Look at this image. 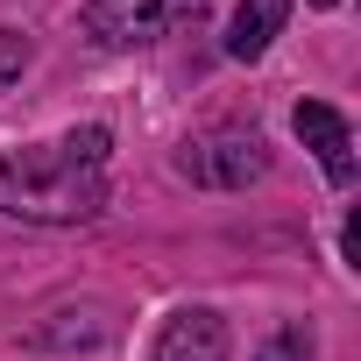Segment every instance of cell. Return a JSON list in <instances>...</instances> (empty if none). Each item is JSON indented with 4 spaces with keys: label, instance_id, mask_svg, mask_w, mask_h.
Masks as SVG:
<instances>
[{
    "label": "cell",
    "instance_id": "6da1fadb",
    "mask_svg": "<svg viewBox=\"0 0 361 361\" xmlns=\"http://www.w3.org/2000/svg\"><path fill=\"white\" fill-rule=\"evenodd\" d=\"M106 128H71L0 163V213L29 227H78L106 206Z\"/></svg>",
    "mask_w": 361,
    "mask_h": 361
},
{
    "label": "cell",
    "instance_id": "7a4b0ae2",
    "mask_svg": "<svg viewBox=\"0 0 361 361\" xmlns=\"http://www.w3.org/2000/svg\"><path fill=\"white\" fill-rule=\"evenodd\" d=\"M206 22V0H85V36L99 50H149Z\"/></svg>",
    "mask_w": 361,
    "mask_h": 361
},
{
    "label": "cell",
    "instance_id": "3957f363",
    "mask_svg": "<svg viewBox=\"0 0 361 361\" xmlns=\"http://www.w3.org/2000/svg\"><path fill=\"white\" fill-rule=\"evenodd\" d=\"M177 177H192L206 192H248L255 177H269V149L255 128H213L177 149Z\"/></svg>",
    "mask_w": 361,
    "mask_h": 361
},
{
    "label": "cell",
    "instance_id": "277c9868",
    "mask_svg": "<svg viewBox=\"0 0 361 361\" xmlns=\"http://www.w3.org/2000/svg\"><path fill=\"white\" fill-rule=\"evenodd\" d=\"M156 361H227V319L206 305H185L156 333Z\"/></svg>",
    "mask_w": 361,
    "mask_h": 361
},
{
    "label": "cell",
    "instance_id": "5b68a950",
    "mask_svg": "<svg viewBox=\"0 0 361 361\" xmlns=\"http://www.w3.org/2000/svg\"><path fill=\"white\" fill-rule=\"evenodd\" d=\"M290 128H298V142L319 156V170L333 177V185H347V177H354V135H347V121H340L333 106L305 99V106L290 114Z\"/></svg>",
    "mask_w": 361,
    "mask_h": 361
},
{
    "label": "cell",
    "instance_id": "8992f818",
    "mask_svg": "<svg viewBox=\"0 0 361 361\" xmlns=\"http://www.w3.org/2000/svg\"><path fill=\"white\" fill-rule=\"evenodd\" d=\"M283 22H290V0H241L234 22H227V57L255 64V57L283 36Z\"/></svg>",
    "mask_w": 361,
    "mask_h": 361
},
{
    "label": "cell",
    "instance_id": "52a82bcc",
    "mask_svg": "<svg viewBox=\"0 0 361 361\" xmlns=\"http://www.w3.org/2000/svg\"><path fill=\"white\" fill-rule=\"evenodd\" d=\"M255 361H312V333H305V326H283V333H276Z\"/></svg>",
    "mask_w": 361,
    "mask_h": 361
},
{
    "label": "cell",
    "instance_id": "ba28073f",
    "mask_svg": "<svg viewBox=\"0 0 361 361\" xmlns=\"http://www.w3.org/2000/svg\"><path fill=\"white\" fill-rule=\"evenodd\" d=\"M22 71H29V43H22L15 29H0V92H8Z\"/></svg>",
    "mask_w": 361,
    "mask_h": 361
},
{
    "label": "cell",
    "instance_id": "9c48e42d",
    "mask_svg": "<svg viewBox=\"0 0 361 361\" xmlns=\"http://www.w3.org/2000/svg\"><path fill=\"white\" fill-rule=\"evenodd\" d=\"M312 8H340V0H312Z\"/></svg>",
    "mask_w": 361,
    "mask_h": 361
}]
</instances>
